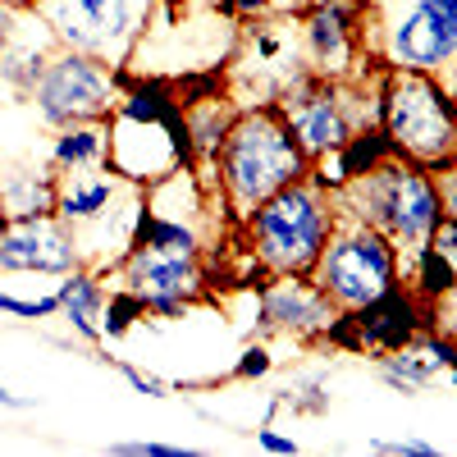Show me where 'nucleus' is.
I'll list each match as a JSON object with an SVG mask.
<instances>
[{
	"label": "nucleus",
	"mask_w": 457,
	"mask_h": 457,
	"mask_svg": "<svg viewBox=\"0 0 457 457\" xmlns=\"http://www.w3.org/2000/svg\"><path fill=\"white\" fill-rule=\"evenodd\" d=\"M316 288L334 302V312H361L375 297H385L403 279V252L379 228L343 215L334 220L329 238L312 265Z\"/></svg>",
	"instance_id": "obj_5"
},
{
	"label": "nucleus",
	"mask_w": 457,
	"mask_h": 457,
	"mask_svg": "<svg viewBox=\"0 0 457 457\" xmlns=\"http://www.w3.org/2000/svg\"><path fill=\"white\" fill-rule=\"evenodd\" d=\"M215 174H220V197L238 220L265 202L279 187L307 179L312 161L297 146V137L288 133L279 105H256L247 114H238L224 129L220 146H215Z\"/></svg>",
	"instance_id": "obj_1"
},
{
	"label": "nucleus",
	"mask_w": 457,
	"mask_h": 457,
	"mask_svg": "<svg viewBox=\"0 0 457 457\" xmlns=\"http://www.w3.org/2000/svg\"><path fill=\"white\" fill-rule=\"evenodd\" d=\"M55 51H60V37L51 32V23L37 14V5H23L10 32V46L0 55V92L32 96L37 79H42V69Z\"/></svg>",
	"instance_id": "obj_14"
},
{
	"label": "nucleus",
	"mask_w": 457,
	"mask_h": 457,
	"mask_svg": "<svg viewBox=\"0 0 457 457\" xmlns=\"http://www.w3.org/2000/svg\"><path fill=\"white\" fill-rule=\"evenodd\" d=\"M105 453L110 457H197V448H187V444H161V439H114Z\"/></svg>",
	"instance_id": "obj_21"
},
{
	"label": "nucleus",
	"mask_w": 457,
	"mask_h": 457,
	"mask_svg": "<svg viewBox=\"0 0 457 457\" xmlns=\"http://www.w3.org/2000/svg\"><path fill=\"white\" fill-rule=\"evenodd\" d=\"M357 5L361 0H320L307 14V51L316 60L320 79H334L348 69L353 51H357Z\"/></svg>",
	"instance_id": "obj_16"
},
{
	"label": "nucleus",
	"mask_w": 457,
	"mask_h": 457,
	"mask_svg": "<svg viewBox=\"0 0 457 457\" xmlns=\"http://www.w3.org/2000/svg\"><path fill=\"white\" fill-rule=\"evenodd\" d=\"M83 256L73 243V228L60 215H28L0 224V275H69Z\"/></svg>",
	"instance_id": "obj_10"
},
{
	"label": "nucleus",
	"mask_w": 457,
	"mask_h": 457,
	"mask_svg": "<svg viewBox=\"0 0 457 457\" xmlns=\"http://www.w3.org/2000/svg\"><path fill=\"white\" fill-rule=\"evenodd\" d=\"M0 407H10V411H32L37 398H32V394H14V389L0 385Z\"/></svg>",
	"instance_id": "obj_28"
},
{
	"label": "nucleus",
	"mask_w": 457,
	"mask_h": 457,
	"mask_svg": "<svg viewBox=\"0 0 457 457\" xmlns=\"http://www.w3.org/2000/svg\"><path fill=\"white\" fill-rule=\"evenodd\" d=\"M5 5H14V10H23V5H32V0H5Z\"/></svg>",
	"instance_id": "obj_30"
},
{
	"label": "nucleus",
	"mask_w": 457,
	"mask_h": 457,
	"mask_svg": "<svg viewBox=\"0 0 457 457\" xmlns=\"http://www.w3.org/2000/svg\"><path fill=\"white\" fill-rule=\"evenodd\" d=\"M430 247L439 252V261L448 265V270H453V279H457V220H439V228H435V234H430Z\"/></svg>",
	"instance_id": "obj_24"
},
{
	"label": "nucleus",
	"mask_w": 457,
	"mask_h": 457,
	"mask_svg": "<svg viewBox=\"0 0 457 457\" xmlns=\"http://www.w3.org/2000/svg\"><path fill=\"white\" fill-rule=\"evenodd\" d=\"M426 325H430V302H421L411 288L398 284V288H389L385 297H375L370 307H361V312H338L329 334H348L357 348H370L379 357V353L403 348V343L416 338Z\"/></svg>",
	"instance_id": "obj_12"
},
{
	"label": "nucleus",
	"mask_w": 457,
	"mask_h": 457,
	"mask_svg": "<svg viewBox=\"0 0 457 457\" xmlns=\"http://www.w3.org/2000/svg\"><path fill=\"white\" fill-rule=\"evenodd\" d=\"M389 69L435 73L457 60V0H407L385 32Z\"/></svg>",
	"instance_id": "obj_9"
},
{
	"label": "nucleus",
	"mask_w": 457,
	"mask_h": 457,
	"mask_svg": "<svg viewBox=\"0 0 457 457\" xmlns=\"http://www.w3.org/2000/svg\"><path fill=\"white\" fill-rule=\"evenodd\" d=\"M32 5L51 23L60 46L120 69L137 42L151 0H32Z\"/></svg>",
	"instance_id": "obj_7"
},
{
	"label": "nucleus",
	"mask_w": 457,
	"mask_h": 457,
	"mask_svg": "<svg viewBox=\"0 0 457 457\" xmlns=\"http://www.w3.org/2000/svg\"><path fill=\"white\" fill-rule=\"evenodd\" d=\"M366 448H370V453H389V457H435V453H439L435 444L411 439V435H403V439H370Z\"/></svg>",
	"instance_id": "obj_23"
},
{
	"label": "nucleus",
	"mask_w": 457,
	"mask_h": 457,
	"mask_svg": "<svg viewBox=\"0 0 457 457\" xmlns=\"http://www.w3.org/2000/svg\"><path fill=\"white\" fill-rule=\"evenodd\" d=\"M379 129L394 156L439 170L457 156V101L421 69H389L379 87Z\"/></svg>",
	"instance_id": "obj_4"
},
{
	"label": "nucleus",
	"mask_w": 457,
	"mask_h": 457,
	"mask_svg": "<svg viewBox=\"0 0 457 457\" xmlns=\"http://www.w3.org/2000/svg\"><path fill=\"white\" fill-rule=\"evenodd\" d=\"M334 206L343 215H353L370 228H379L398 252L403 265L416 247H426L430 234L444 220V202H439V183L426 165H411L403 156L379 161L366 174H353L348 183L334 193Z\"/></svg>",
	"instance_id": "obj_2"
},
{
	"label": "nucleus",
	"mask_w": 457,
	"mask_h": 457,
	"mask_svg": "<svg viewBox=\"0 0 457 457\" xmlns=\"http://www.w3.org/2000/svg\"><path fill=\"white\" fill-rule=\"evenodd\" d=\"M0 211L5 220L55 215V170H10L0 174Z\"/></svg>",
	"instance_id": "obj_19"
},
{
	"label": "nucleus",
	"mask_w": 457,
	"mask_h": 457,
	"mask_svg": "<svg viewBox=\"0 0 457 457\" xmlns=\"http://www.w3.org/2000/svg\"><path fill=\"white\" fill-rule=\"evenodd\" d=\"M120 92L124 87H120V69L114 64L60 46L46 60L28 101L51 129H69V124H87V120H110V110L120 105Z\"/></svg>",
	"instance_id": "obj_6"
},
{
	"label": "nucleus",
	"mask_w": 457,
	"mask_h": 457,
	"mask_svg": "<svg viewBox=\"0 0 457 457\" xmlns=\"http://www.w3.org/2000/svg\"><path fill=\"white\" fill-rule=\"evenodd\" d=\"M270 366H275V361H270V348H261V343H256V348L243 353V361L234 366V375H238V379H256V375H265Z\"/></svg>",
	"instance_id": "obj_26"
},
{
	"label": "nucleus",
	"mask_w": 457,
	"mask_h": 457,
	"mask_svg": "<svg viewBox=\"0 0 457 457\" xmlns=\"http://www.w3.org/2000/svg\"><path fill=\"white\" fill-rule=\"evenodd\" d=\"M0 316H14V320L60 316V279H51V275H0Z\"/></svg>",
	"instance_id": "obj_18"
},
{
	"label": "nucleus",
	"mask_w": 457,
	"mask_h": 457,
	"mask_svg": "<svg viewBox=\"0 0 457 457\" xmlns=\"http://www.w3.org/2000/svg\"><path fill=\"white\" fill-rule=\"evenodd\" d=\"M151 316H183L206 293V256H179L133 243L129 256L110 270Z\"/></svg>",
	"instance_id": "obj_8"
},
{
	"label": "nucleus",
	"mask_w": 457,
	"mask_h": 457,
	"mask_svg": "<svg viewBox=\"0 0 457 457\" xmlns=\"http://www.w3.org/2000/svg\"><path fill=\"white\" fill-rule=\"evenodd\" d=\"M256 448H261V453H288V457H293V453H297V439H293V435H279L275 426H261V430H256Z\"/></svg>",
	"instance_id": "obj_27"
},
{
	"label": "nucleus",
	"mask_w": 457,
	"mask_h": 457,
	"mask_svg": "<svg viewBox=\"0 0 457 457\" xmlns=\"http://www.w3.org/2000/svg\"><path fill=\"white\" fill-rule=\"evenodd\" d=\"M110 151V124L105 120H87V124H69L55 129L51 142V170H73V165H101Z\"/></svg>",
	"instance_id": "obj_20"
},
{
	"label": "nucleus",
	"mask_w": 457,
	"mask_h": 457,
	"mask_svg": "<svg viewBox=\"0 0 457 457\" xmlns=\"http://www.w3.org/2000/svg\"><path fill=\"white\" fill-rule=\"evenodd\" d=\"M439 202H444V215L448 220H457V156L448 161V165H439Z\"/></svg>",
	"instance_id": "obj_25"
},
{
	"label": "nucleus",
	"mask_w": 457,
	"mask_h": 457,
	"mask_svg": "<svg viewBox=\"0 0 457 457\" xmlns=\"http://www.w3.org/2000/svg\"><path fill=\"white\" fill-rule=\"evenodd\" d=\"M338 220L334 193L320 183L297 179L243 215V234L252 247L256 270L265 275H312V265Z\"/></svg>",
	"instance_id": "obj_3"
},
{
	"label": "nucleus",
	"mask_w": 457,
	"mask_h": 457,
	"mask_svg": "<svg viewBox=\"0 0 457 457\" xmlns=\"http://www.w3.org/2000/svg\"><path fill=\"white\" fill-rule=\"evenodd\" d=\"M114 370H120L137 394H146V398H170V379L146 375V370H142V366H133V361H114Z\"/></svg>",
	"instance_id": "obj_22"
},
{
	"label": "nucleus",
	"mask_w": 457,
	"mask_h": 457,
	"mask_svg": "<svg viewBox=\"0 0 457 457\" xmlns=\"http://www.w3.org/2000/svg\"><path fill=\"white\" fill-rule=\"evenodd\" d=\"M279 114H284L288 133L297 137V146L307 151V161L325 156V151H338L357 133L348 101H343V87L334 79H316V73L279 96Z\"/></svg>",
	"instance_id": "obj_11"
},
{
	"label": "nucleus",
	"mask_w": 457,
	"mask_h": 457,
	"mask_svg": "<svg viewBox=\"0 0 457 457\" xmlns=\"http://www.w3.org/2000/svg\"><path fill=\"white\" fill-rule=\"evenodd\" d=\"M105 302H110L105 275L87 270V265L60 275V316L83 343H101L105 338Z\"/></svg>",
	"instance_id": "obj_17"
},
{
	"label": "nucleus",
	"mask_w": 457,
	"mask_h": 457,
	"mask_svg": "<svg viewBox=\"0 0 457 457\" xmlns=\"http://www.w3.org/2000/svg\"><path fill=\"white\" fill-rule=\"evenodd\" d=\"M256 320L275 334H293V338H320L334 329L338 312L334 302L316 288L312 275H270L256 293Z\"/></svg>",
	"instance_id": "obj_13"
},
{
	"label": "nucleus",
	"mask_w": 457,
	"mask_h": 457,
	"mask_svg": "<svg viewBox=\"0 0 457 457\" xmlns=\"http://www.w3.org/2000/svg\"><path fill=\"white\" fill-rule=\"evenodd\" d=\"M14 19H19V10H14V5H5V0H0V55H5V46H10Z\"/></svg>",
	"instance_id": "obj_29"
},
{
	"label": "nucleus",
	"mask_w": 457,
	"mask_h": 457,
	"mask_svg": "<svg viewBox=\"0 0 457 457\" xmlns=\"http://www.w3.org/2000/svg\"><path fill=\"white\" fill-rule=\"evenodd\" d=\"M129 179H120L105 161L101 165H73V170H55V215L79 228L87 220H96L101 211H110L124 197Z\"/></svg>",
	"instance_id": "obj_15"
},
{
	"label": "nucleus",
	"mask_w": 457,
	"mask_h": 457,
	"mask_svg": "<svg viewBox=\"0 0 457 457\" xmlns=\"http://www.w3.org/2000/svg\"><path fill=\"white\" fill-rule=\"evenodd\" d=\"M0 224H5V211H0Z\"/></svg>",
	"instance_id": "obj_31"
}]
</instances>
